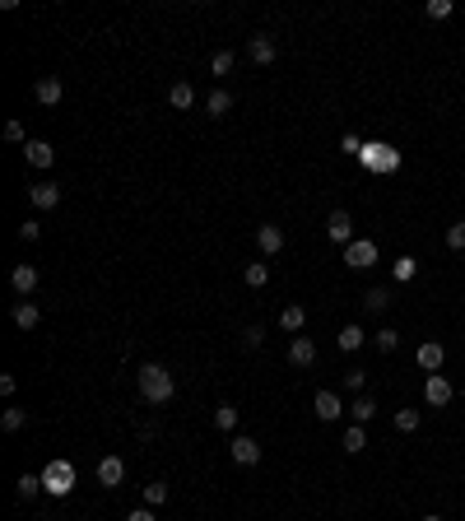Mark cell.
<instances>
[{
  "mask_svg": "<svg viewBox=\"0 0 465 521\" xmlns=\"http://www.w3.org/2000/svg\"><path fill=\"white\" fill-rule=\"evenodd\" d=\"M14 493H19V498H37V493H47V484H42V475H19Z\"/></svg>",
  "mask_w": 465,
  "mask_h": 521,
  "instance_id": "cell-22",
  "label": "cell"
},
{
  "mask_svg": "<svg viewBox=\"0 0 465 521\" xmlns=\"http://www.w3.org/2000/svg\"><path fill=\"white\" fill-rule=\"evenodd\" d=\"M228 452H232L237 466H256V461H261V443H256V438H232Z\"/></svg>",
  "mask_w": 465,
  "mask_h": 521,
  "instance_id": "cell-9",
  "label": "cell"
},
{
  "mask_svg": "<svg viewBox=\"0 0 465 521\" xmlns=\"http://www.w3.org/2000/svg\"><path fill=\"white\" fill-rule=\"evenodd\" d=\"M288 363H293V368H312V363H317V344H312L307 335H293V340H288Z\"/></svg>",
  "mask_w": 465,
  "mask_h": 521,
  "instance_id": "cell-5",
  "label": "cell"
},
{
  "mask_svg": "<svg viewBox=\"0 0 465 521\" xmlns=\"http://www.w3.org/2000/svg\"><path fill=\"white\" fill-rule=\"evenodd\" d=\"M5 140H14V144H28V135H23V126H19V122H5Z\"/></svg>",
  "mask_w": 465,
  "mask_h": 521,
  "instance_id": "cell-36",
  "label": "cell"
},
{
  "mask_svg": "<svg viewBox=\"0 0 465 521\" xmlns=\"http://www.w3.org/2000/svg\"><path fill=\"white\" fill-rule=\"evenodd\" d=\"M414 275V261H410V256H400V261H396V279H410Z\"/></svg>",
  "mask_w": 465,
  "mask_h": 521,
  "instance_id": "cell-38",
  "label": "cell"
},
{
  "mask_svg": "<svg viewBox=\"0 0 465 521\" xmlns=\"http://www.w3.org/2000/svg\"><path fill=\"white\" fill-rule=\"evenodd\" d=\"M23 158H28L33 168H52L56 163V149L47 140H28V144H23Z\"/></svg>",
  "mask_w": 465,
  "mask_h": 521,
  "instance_id": "cell-14",
  "label": "cell"
},
{
  "mask_svg": "<svg viewBox=\"0 0 465 521\" xmlns=\"http://www.w3.org/2000/svg\"><path fill=\"white\" fill-rule=\"evenodd\" d=\"M326 233L335 238V242H354V219H349V210H331V219H326Z\"/></svg>",
  "mask_w": 465,
  "mask_h": 521,
  "instance_id": "cell-6",
  "label": "cell"
},
{
  "mask_svg": "<svg viewBox=\"0 0 465 521\" xmlns=\"http://www.w3.org/2000/svg\"><path fill=\"white\" fill-rule=\"evenodd\" d=\"M349 414H354V423H367V419L377 414V400H372V396H358L354 405H349Z\"/></svg>",
  "mask_w": 465,
  "mask_h": 521,
  "instance_id": "cell-24",
  "label": "cell"
},
{
  "mask_svg": "<svg viewBox=\"0 0 465 521\" xmlns=\"http://www.w3.org/2000/svg\"><path fill=\"white\" fill-rule=\"evenodd\" d=\"M232 61H237V56H232V52H214L210 70H214V75H228V70H232Z\"/></svg>",
  "mask_w": 465,
  "mask_h": 521,
  "instance_id": "cell-33",
  "label": "cell"
},
{
  "mask_svg": "<svg viewBox=\"0 0 465 521\" xmlns=\"http://www.w3.org/2000/svg\"><path fill=\"white\" fill-rule=\"evenodd\" d=\"M122 479H126V461L122 456H102L98 461V484L102 488H122Z\"/></svg>",
  "mask_w": 465,
  "mask_h": 521,
  "instance_id": "cell-4",
  "label": "cell"
},
{
  "mask_svg": "<svg viewBox=\"0 0 465 521\" xmlns=\"http://www.w3.org/2000/svg\"><path fill=\"white\" fill-rule=\"evenodd\" d=\"M242 279H247V288H261L270 279V266H266V261H252V266L242 270Z\"/></svg>",
  "mask_w": 465,
  "mask_h": 521,
  "instance_id": "cell-23",
  "label": "cell"
},
{
  "mask_svg": "<svg viewBox=\"0 0 465 521\" xmlns=\"http://www.w3.org/2000/svg\"><path fill=\"white\" fill-rule=\"evenodd\" d=\"M419 423H423L419 410H396V428H400V433H414Z\"/></svg>",
  "mask_w": 465,
  "mask_h": 521,
  "instance_id": "cell-28",
  "label": "cell"
},
{
  "mask_svg": "<svg viewBox=\"0 0 465 521\" xmlns=\"http://www.w3.org/2000/svg\"><path fill=\"white\" fill-rule=\"evenodd\" d=\"M447 247H452V252H465V219H456L452 228H447Z\"/></svg>",
  "mask_w": 465,
  "mask_h": 521,
  "instance_id": "cell-30",
  "label": "cell"
},
{
  "mask_svg": "<svg viewBox=\"0 0 465 521\" xmlns=\"http://www.w3.org/2000/svg\"><path fill=\"white\" fill-rule=\"evenodd\" d=\"M42 484H47V493L66 498L70 488H75V466H70V461H47V466H42Z\"/></svg>",
  "mask_w": 465,
  "mask_h": 521,
  "instance_id": "cell-2",
  "label": "cell"
},
{
  "mask_svg": "<svg viewBox=\"0 0 465 521\" xmlns=\"http://www.w3.org/2000/svg\"><path fill=\"white\" fill-rule=\"evenodd\" d=\"M419 521H442V517H437V512H428V517H419Z\"/></svg>",
  "mask_w": 465,
  "mask_h": 521,
  "instance_id": "cell-41",
  "label": "cell"
},
{
  "mask_svg": "<svg viewBox=\"0 0 465 521\" xmlns=\"http://www.w3.org/2000/svg\"><path fill=\"white\" fill-rule=\"evenodd\" d=\"M452 14V0H428V19H447Z\"/></svg>",
  "mask_w": 465,
  "mask_h": 521,
  "instance_id": "cell-35",
  "label": "cell"
},
{
  "mask_svg": "<svg viewBox=\"0 0 465 521\" xmlns=\"http://www.w3.org/2000/svg\"><path fill=\"white\" fill-rule=\"evenodd\" d=\"M167 103H172V107H177V112H187L191 103H196V89H191L187 79H177V84L167 89Z\"/></svg>",
  "mask_w": 465,
  "mask_h": 521,
  "instance_id": "cell-18",
  "label": "cell"
},
{
  "mask_svg": "<svg viewBox=\"0 0 465 521\" xmlns=\"http://www.w3.org/2000/svg\"><path fill=\"white\" fill-rule=\"evenodd\" d=\"M396 344H400V331H391V326L377 331V349H382V354H396Z\"/></svg>",
  "mask_w": 465,
  "mask_h": 521,
  "instance_id": "cell-29",
  "label": "cell"
},
{
  "mask_svg": "<svg viewBox=\"0 0 465 521\" xmlns=\"http://www.w3.org/2000/svg\"><path fill=\"white\" fill-rule=\"evenodd\" d=\"M442 358H447V349H442L437 340H423V344H419V368L437 373V368H442Z\"/></svg>",
  "mask_w": 465,
  "mask_h": 521,
  "instance_id": "cell-15",
  "label": "cell"
},
{
  "mask_svg": "<svg viewBox=\"0 0 465 521\" xmlns=\"http://www.w3.org/2000/svg\"><path fill=\"white\" fill-rule=\"evenodd\" d=\"M205 107H210V117H228V112H232V93L228 89H210Z\"/></svg>",
  "mask_w": 465,
  "mask_h": 521,
  "instance_id": "cell-20",
  "label": "cell"
},
{
  "mask_svg": "<svg viewBox=\"0 0 465 521\" xmlns=\"http://www.w3.org/2000/svg\"><path fill=\"white\" fill-rule=\"evenodd\" d=\"M28 200H33L37 210H56L61 205V187L56 182H37V187H28Z\"/></svg>",
  "mask_w": 465,
  "mask_h": 521,
  "instance_id": "cell-13",
  "label": "cell"
},
{
  "mask_svg": "<svg viewBox=\"0 0 465 521\" xmlns=\"http://www.w3.org/2000/svg\"><path fill=\"white\" fill-rule=\"evenodd\" d=\"M163 498H167V484H163V479H154V484H144V503H149V508H158Z\"/></svg>",
  "mask_w": 465,
  "mask_h": 521,
  "instance_id": "cell-31",
  "label": "cell"
},
{
  "mask_svg": "<svg viewBox=\"0 0 465 521\" xmlns=\"http://www.w3.org/2000/svg\"><path fill=\"white\" fill-rule=\"evenodd\" d=\"M344 266H349V270L377 266V242H367V238H354V242L344 247Z\"/></svg>",
  "mask_w": 465,
  "mask_h": 521,
  "instance_id": "cell-3",
  "label": "cell"
},
{
  "mask_svg": "<svg viewBox=\"0 0 465 521\" xmlns=\"http://www.w3.org/2000/svg\"><path fill=\"white\" fill-rule=\"evenodd\" d=\"M23 423H28V414H23V410H19V405H10V410L0 414V428H5V433H19V428H23Z\"/></svg>",
  "mask_w": 465,
  "mask_h": 521,
  "instance_id": "cell-26",
  "label": "cell"
},
{
  "mask_svg": "<svg viewBox=\"0 0 465 521\" xmlns=\"http://www.w3.org/2000/svg\"><path fill=\"white\" fill-rule=\"evenodd\" d=\"M214 423H219L223 433H232L237 428V405H219V410H214Z\"/></svg>",
  "mask_w": 465,
  "mask_h": 521,
  "instance_id": "cell-27",
  "label": "cell"
},
{
  "mask_svg": "<svg viewBox=\"0 0 465 521\" xmlns=\"http://www.w3.org/2000/svg\"><path fill=\"white\" fill-rule=\"evenodd\" d=\"M423 400H428V405H437V410H442V405H452V382L432 373V377L423 382Z\"/></svg>",
  "mask_w": 465,
  "mask_h": 521,
  "instance_id": "cell-11",
  "label": "cell"
},
{
  "mask_svg": "<svg viewBox=\"0 0 465 521\" xmlns=\"http://www.w3.org/2000/svg\"><path fill=\"white\" fill-rule=\"evenodd\" d=\"M247 56H252L256 66H270V61L279 56V47H275V37H270V33H256L252 42H247Z\"/></svg>",
  "mask_w": 465,
  "mask_h": 521,
  "instance_id": "cell-8",
  "label": "cell"
},
{
  "mask_svg": "<svg viewBox=\"0 0 465 521\" xmlns=\"http://www.w3.org/2000/svg\"><path fill=\"white\" fill-rule=\"evenodd\" d=\"M37 322H42V312H37L33 303H14V326H19V331H33Z\"/></svg>",
  "mask_w": 465,
  "mask_h": 521,
  "instance_id": "cell-19",
  "label": "cell"
},
{
  "mask_svg": "<svg viewBox=\"0 0 465 521\" xmlns=\"http://www.w3.org/2000/svg\"><path fill=\"white\" fill-rule=\"evenodd\" d=\"M256 242H261L266 256H279L284 252V228H279V223H261V228H256Z\"/></svg>",
  "mask_w": 465,
  "mask_h": 521,
  "instance_id": "cell-10",
  "label": "cell"
},
{
  "mask_svg": "<svg viewBox=\"0 0 465 521\" xmlns=\"http://www.w3.org/2000/svg\"><path fill=\"white\" fill-rule=\"evenodd\" d=\"M363 382H367V373H344V387L358 391V396H363Z\"/></svg>",
  "mask_w": 465,
  "mask_h": 521,
  "instance_id": "cell-37",
  "label": "cell"
},
{
  "mask_svg": "<svg viewBox=\"0 0 465 521\" xmlns=\"http://www.w3.org/2000/svg\"><path fill=\"white\" fill-rule=\"evenodd\" d=\"M261 340H266L261 326H247V331H242V349H261Z\"/></svg>",
  "mask_w": 465,
  "mask_h": 521,
  "instance_id": "cell-34",
  "label": "cell"
},
{
  "mask_svg": "<svg viewBox=\"0 0 465 521\" xmlns=\"http://www.w3.org/2000/svg\"><path fill=\"white\" fill-rule=\"evenodd\" d=\"M312 410H317V419H322V423H335L344 405H340V396H335V391H317V396H312Z\"/></svg>",
  "mask_w": 465,
  "mask_h": 521,
  "instance_id": "cell-7",
  "label": "cell"
},
{
  "mask_svg": "<svg viewBox=\"0 0 465 521\" xmlns=\"http://www.w3.org/2000/svg\"><path fill=\"white\" fill-rule=\"evenodd\" d=\"M37 103H42V107H56V103H61V98H66V84H61V79H56V75H42V79H37Z\"/></svg>",
  "mask_w": 465,
  "mask_h": 521,
  "instance_id": "cell-12",
  "label": "cell"
},
{
  "mask_svg": "<svg viewBox=\"0 0 465 521\" xmlns=\"http://www.w3.org/2000/svg\"><path fill=\"white\" fill-rule=\"evenodd\" d=\"M363 308L382 317V312H391V293H387V288H367V293H363Z\"/></svg>",
  "mask_w": 465,
  "mask_h": 521,
  "instance_id": "cell-21",
  "label": "cell"
},
{
  "mask_svg": "<svg viewBox=\"0 0 465 521\" xmlns=\"http://www.w3.org/2000/svg\"><path fill=\"white\" fill-rule=\"evenodd\" d=\"M172 373H167L163 363H140V396L149 400V405H167L172 400Z\"/></svg>",
  "mask_w": 465,
  "mask_h": 521,
  "instance_id": "cell-1",
  "label": "cell"
},
{
  "mask_svg": "<svg viewBox=\"0 0 465 521\" xmlns=\"http://www.w3.org/2000/svg\"><path fill=\"white\" fill-rule=\"evenodd\" d=\"M363 344V326H344L340 331V349H358Z\"/></svg>",
  "mask_w": 465,
  "mask_h": 521,
  "instance_id": "cell-32",
  "label": "cell"
},
{
  "mask_svg": "<svg viewBox=\"0 0 465 521\" xmlns=\"http://www.w3.org/2000/svg\"><path fill=\"white\" fill-rule=\"evenodd\" d=\"M367 447V433H363V423H354V428H344V452H363Z\"/></svg>",
  "mask_w": 465,
  "mask_h": 521,
  "instance_id": "cell-25",
  "label": "cell"
},
{
  "mask_svg": "<svg viewBox=\"0 0 465 521\" xmlns=\"http://www.w3.org/2000/svg\"><path fill=\"white\" fill-rule=\"evenodd\" d=\"M302 326H307V312H302L298 303H288V308L279 312V331H293V335H298Z\"/></svg>",
  "mask_w": 465,
  "mask_h": 521,
  "instance_id": "cell-17",
  "label": "cell"
},
{
  "mask_svg": "<svg viewBox=\"0 0 465 521\" xmlns=\"http://www.w3.org/2000/svg\"><path fill=\"white\" fill-rule=\"evenodd\" d=\"M10 284H14V293H23V298H28V293L37 288V270H33V266H14Z\"/></svg>",
  "mask_w": 465,
  "mask_h": 521,
  "instance_id": "cell-16",
  "label": "cell"
},
{
  "mask_svg": "<svg viewBox=\"0 0 465 521\" xmlns=\"http://www.w3.org/2000/svg\"><path fill=\"white\" fill-rule=\"evenodd\" d=\"M126 521H158V517H154V512H149V508H135V512H131V517H126Z\"/></svg>",
  "mask_w": 465,
  "mask_h": 521,
  "instance_id": "cell-40",
  "label": "cell"
},
{
  "mask_svg": "<svg viewBox=\"0 0 465 521\" xmlns=\"http://www.w3.org/2000/svg\"><path fill=\"white\" fill-rule=\"evenodd\" d=\"M37 233H42V228H37V223H19V238H23V242H33Z\"/></svg>",
  "mask_w": 465,
  "mask_h": 521,
  "instance_id": "cell-39",
  "label": "cell"
}]
</instances>
